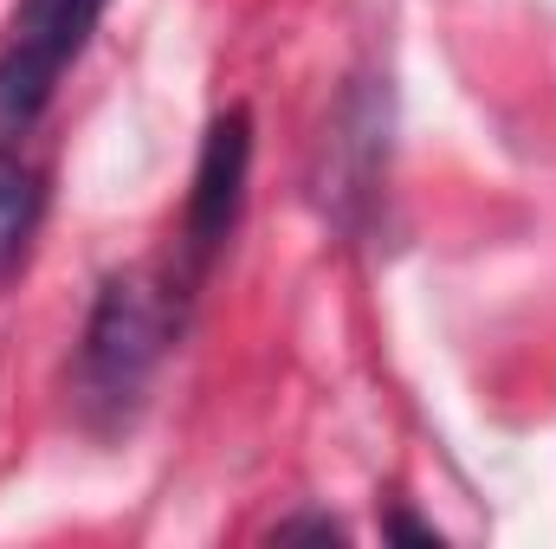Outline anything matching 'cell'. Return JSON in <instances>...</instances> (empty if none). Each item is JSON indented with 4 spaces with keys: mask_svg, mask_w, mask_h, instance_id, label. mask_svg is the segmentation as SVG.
Segmentation results:
<instances>
[{
    "mask_svg": "<svg viewBox=\"0 0 556 549\" xmlns=\"http://www.w3.org/2000/svg\"><path fill=\"white\" fill-rule=\"evenodd\" d=\"M181 278H149V272H117L98 291V310H91V330H85V356H78V382H85V401L91 408L124 413L149 388L162 349L175 343V323H181Z\"/></svg>",
    "mask_w": 556,
    "mask_h": 549,
    "instance_id": "1",
    "label": "cell"
},
{
    "mask_svg": "<svg viewBox=\"0 0 556 549\" xmlns=\"http://www.w3.org/2000/svg\"><path fill=\"white\" fill-rule=\"evenodd\" d=\"M104 7L111 0H20L0 46V137H26L46 117L65 65L91 46Z\"/></svg>",
    "mask_w": 556,
    "mask_h": 549,
    "instance_id": "2",
    "label": "cell"
},
{
    "mask_svg": "<svg viewBox=\"0 0 556 549\" xmlns=\"http://www.w3.org/2000/svg\"><path fill=\"white\" fill-rule=\"evenodd\" d=\"M247 175H253V117L227 111L207 124L201 162H194V188H188V214H181V284H201L207 266L227 253L240 207H247Z\"/></svg>",
    "mask_w": 556,
    "mask_h": 549,
    "instance_id": "3",
    "label": "cell"
},
{
    "mask_svg": "<svg viewBox=\"0 0 556 549\" xmlns=\"http://www.w3.org/2000/svg\"><path fill=\"white\" fill-rule=\"evenodd\" d=\"M39 214H46V181L39 168H26L20 155L0 149V278L20 272L33 233H39Z\"/></svg>",
    "mask_w": 556,
    "mask_h": 549,
    "instance_id": "4",
    "label": "cell"
},
{
    "mask_svg": "<svg viewBox=\"0 0 556 549\" xmlns=\"http://www.w3.org/2000/svg\"><path fill=\"white\" fill-rule=\"evenodd\" d=\"M278 537H343V524H330V518H298V524H278Z\"/></svg>",
    "mask_w": 556,
    "mask_h": 549,
    "instance_id": "5",
    "label": "cell"
}]
</instances>
